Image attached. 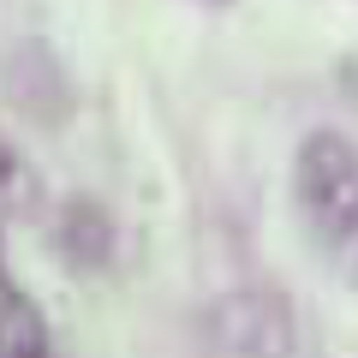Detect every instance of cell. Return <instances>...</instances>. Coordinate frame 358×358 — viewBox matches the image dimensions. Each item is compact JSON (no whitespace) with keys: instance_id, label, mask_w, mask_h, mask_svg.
I'll list each match as a JSON object with an SVG mask.
<instances>
[{"instance_id":"3","label":"cell","mask_w":358,"mask_h":358,"mask_svg":"<svg viewBox=\"0 0 358 358\" xmlns=\"http://www.w3.org/2000/svg\"><path fill=\"white\" fill-rule=\"evenodd\" d=\"M6 102L18 114H30V120H48V126L66 120V108H72V78L54 60V48H42V42H13L6 48Z\"/></svg>"},{"instance_id":"4","label":"cell","mask_w":358,"mask_h":358,"mask_svg":"<svg viewBox=\"0 0 358 358\" xmlns=\"http://www.w3.org/2000/svg\"><path fill=\"white\" fill-rule=\"evenodd\" d=\"M54 239H60L66 268H78V275H96V268L114 263V221H108V209L96 203V197H72V203L60 209Z\"/></svg>"},{"instance_id":"1","label":"cell","mask_w":358,"mask_h":358,"mask_svg":"<svg viewBox=\"0 0 358 358\" xmlns=\"http://www.w3.org/2000/svg\"><path fill=\"white\" fill-rule=\"evenodd\" d=\"M203 346L215 358H287L293 310L281 293H221L203 310Z\"/></svg>"},{"instance_id":"2","label":"cell","mask_w":358,"mask_h":358,"mask_svg":"<svg viewBox=\"0 0 358 358\" xmlns=\"http://www.w3.org/2000/svg\"><path fill=\"white\" fill-rule=\"evenodd\" d=\"M293 192H299L305 221L322 239L358 209V155H352V143L341 131H310L305 138L299 167H293Z\"/></svg>"},{"instance_id":"5","label":"cell","mask_w":358,"mask_h":358,"mask_svg":"<svg viewBox=\"0 0 358 358\" xmlns=\"http://www.w3.org/2000/svg\"><path fill=\"white\" fill-rule=\"evenodd\" d=\"M0 358H54L48 322L18 287H6V299H0Z\"/></svg>"},{"instance_id":"6","label":"cell","mask_w":358,"mask_h":358,"mask_svg":"<svg viewBox=\"0 0 358 358\" xmlns=\"http://www.w3.org/2000/svg\"><path fill=\"white\" fill-rule=\"evenodd\" d=\"M36 173L24 167V155L6 143V155H0V197H6V221H24L30 215V203H36Z\"/></svg>"},{"instance_id":"7","label":"cell","mask_w":358,"mask_h":358,"mask_svg":"<svg viewBox=\"0 0 358 358\" xmlns=\"http://www.w3.org/2000/svg\"><path fill=\"white\" fill-rule=\"evenodd\" d=\"M329 251H334V268H341L346 281L358 287V209H352V215H346L341 227L329 233Z\"/></svg>"}]
</instances>
